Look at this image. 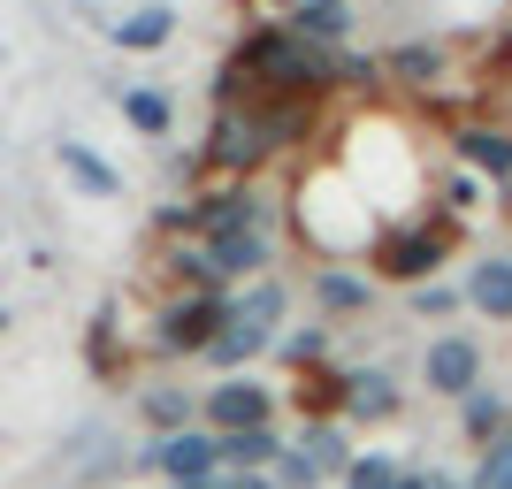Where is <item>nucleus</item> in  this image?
<instances>
[{"instance_id":"nucleus-1","label":"nucleus","mask_w":512,"mask_h":489,"mask_svg":"<svg viewBox=\"0 0 512 489\" xmlns=\"http://www.w3.org/2000/svg\"><path fill=\"white\" fill-rule=\"evenodd\" d=\"M237 69L260 77V85H276V92H314L344 69V54L337 46H306V39H291V31H253L245 54H237Z\"/></svg>"},{"instance_id":"nucleus-2","label":"nucleus","mask_w":512,"mask_h":489,"mask_svg":"<svg viewBox=\"0 0 512 489\" xmlns=\"http://www.w3.org/2000/svg\"><path fill=\"white\" fill-rule=\"evenodd\" d=\"M299 130V115H260V107H222V123H214V138H207V169H260L268 153L283 146Z\"/></svg>"},{"instance_id":"nucleus-3","label":"nucleus","mask_w":512,"mask_h":489,"mask_svg":"<svg viewBox=\"0 0 512 489\" xmlns=\"http://www.w3.org/2000/svg\"><path fill=\"white\" fill-rule=\"evenodd\" d=\"M276 321H283V291H276V283L237 291V298H230V321H222V337L207 344V360H214V367H245V360H260V352L276 344Z\"/></svg>"},{"instance_id":"nucleus-4","label":"nucleus","mask_w":512,"mask_h":489,"mask_svg":"<svg viewBox=\"0 0 512 489\" xmlns=\"http://www.w3.org/2000/svg\"><path fill=\"white\" fill-rule=\"evenodd\" d=\"M222 321H230V298L222 291H192L184 306L161 314V352H199V360H207V344L222 337Z\"/></svg>"},{"instance_id":"nucleus-5","label":"nucleus","mask_w":512,"mask_h":489,"mask_svg":"<svg viewBox=\"0 0 512 489\" xmlns=\"http://www.w3.org/2000/svg\"><path fill=\"white\" fill-rule=\"evenodd\" d=\"M451 222H428V230H398V237H383V245H375V268H383L390 283H421L428 268H436V260L451 253Z\"/></svg>"},{"instance_id":"nucleus-6","label":"nucleus","mask_w":512,"mask_h":489,"mask_svg":"<svg viewBox=\"0 0 512 489\" xmlns=\"http://www.w3.org/2000/svg\"><path fill=\"white\" fill-rule=\"evenodd\" d=\"M153 474H169V489H184V482H214V474H222V436H207V428L161 436V444H153Z\"/></svg>"},{"instance_id":"nucleus-7","label":"nucleus","mask_w":512,"mask_h":489,"mask_svg":"<svg viewBox=\"0 0 512 489\" xmlns=\"http://www.w3.org/2000/svg\"><path fill=\"white\" fill-rule=\"evenodd\" d=\"M421 375H428V390H444V398H474V390H482V344L436 337L421 352Z\"/></svg>"},{"instance_id":"nucleus-8","label":"nucleus","mask_w":512,"mask_h":489,"mask_svg":"<svg viewBox=\"0 0 512 489\" xmlns=\"http://www.w3.org/2000/svg\"><path fill=\"white\" fill-rule=\"evenodd\" d=\"M207 276L222 283V276H260L268 268V230L260 222H245V230H222V237H207Z\"/></svg>"},{"instance_id":"nucleus-9","label":"nucleus","mask_w":512,"mask_h":489,"mask_svg":"<svg viewBox=\"0 0 512 489\" xmlns=\"http://www.w3.org/2000/svg\"><path fill=\"white\" fill-rule=\"evenodd\" d=\"M199 413H207L222 436H245V428H268V413H276V405H268V390H260V383H222Z\"/></svg>"},{"instance_id":"nucleus-10","label":"nucleus","mask_w":512,"mask_h":489,"mask_svg":"<svg viewBox=\"0 0 512 489\" xmlns=\"http://www.w3.org/2000/svg\"><path fill=\"white\" fill-rule=\"evenodd\" d=\"M344 413H352V421H383V413H398V383H390L383 367L344 375Z\"/></svg>"},{"instance_id":"nucleus-11","label":"nucleus","mask_w":512,"mask_h":489,"mask_svg":"<svg viewBox=\"0 0 512 489\" xmlns=\"http://www.w3.org/2000/svg\"><path fill=\"white\" fill-rule=\"evenodd\" d=\"M467 306L490 321H512V260H482L467 276Z\"/></svg>"},{"instance_id":"nucleus-12","label":"nucleus","mask_w":512,"mask_h":489,"mask_svg":"<svg viewBox=\"0 0 512 489\" xmlns=\"http://www.w3.org/2000/svg\"><path fill=\"white\" fill-rule=\"evenodd\" d=\"M344 31H352L344 0H299V16H291V39H306V46H337Z\"/></svg>"},{"instance_id":"nucleus-13","label":"nucleus","mask_w":512,"mask_h":489,"mask_svg":"<svg viewBox=\"0 0 512 489\" xmlns=\"http://www.w3.org/2000/svg\"><path fill=\"white\" fill-rule=\"evenodd\" d=\"M62 169H69V184H77V192H92V199H115V192H123V176L107 169L92 146H77V138H62Z\"/></svg>"},{"instance_id":"nucleus-14","label":"nucleus","mask_w":512,"mask_h":489,"mask_svg":"<svg viewBox=\"0 0 512 489\" xmlns=\"http://www.w3.org/2000/svg\"><path fill=\"white\" fill-rule=\"evenodd\" d=\"M169 31H176V16H169V8H138V16H123V23H115V46H123V54H153V46L169 39Z\"/></svg>"},{"instance_id":"nucleus-15","label":"nucleus","mask_w":512,"mask_h":489,"mask_svg":"<svg viewBox=\"0 0 512 489\" xmlns=\"http://www.w3.org/2000/svg\"><path fill=\"white\" fill-rule=\"evenodd\" d=\"M459 161H474L482 176H512V138L505 130H459Z\"/></svg>"},{"instance_id":"nucleus-16","label":"nucleus","mask_w":512,"mask_h":489,"mask_svg":"<svg viewBox=\"0 0 512 489\" xmlns=\"http://www.w3.org/2000/svg\"><path fill=\"white\" fill-rule=\"evenodd\" d=\"M283 459V444L268 436V428H245V436H222V467H237V474H253V467H276Z\"/></svg>"},{"instance_id":"nucleus-17","label":"nucleus","mask_w":512,"mask_h":489,"mask_svg":"<svg viewBox=\"0 0 512 489\" xmlns=\"http://www.w3.org/2000/svg\"><path fill=\"white\" fill-rule=\"evenodd\" d=\"M314 291H321V306H329V314H360V306H367V283L352 276V268H321Z\"/></svg>"},{"instance_id":"nucleus-18","label":"nucleus","mask_w":512,"mask_h":489,"mask_svg":"<svg viewBox=\"0 0 512 489\" xmlns=\"http://www.w3.org/2000/svg\"><path fill=\"white\" fill-rule=\"evenodd\" d=\"M123 115H130V130H146V138H161V130H169V92H153V85L123 92Z\"/></svg>"},{"instance_id":"nucleus-19","label":"nucleus","mask_w":512,"mask_h":489,"mask_svg":"<svg viewBox=\"0 0 512 489\" xmlns=\"http://www.w3.org/2000/svg\"><path fill=\"white\" fill-rule=\"evenodd\" d=\"M459 421H467V436H482V444H497V436H505V398H497V390H474Z\"/></svg>"},{"instance_id":"nucleus-20","label":"nucleus","mask_w":512,"mask_h":489,"mask_svg":"<svg viewBox=\"0 0 512 489\" xmlns=\"http://www.w3.org/2000/svg\"><path fill=\"white\" fill-rule=\"evenodd\" d=\"M192 413H199V405L176 398V390H153V398H146V421L161 428V436H184V428H192Z\"/></svg>"},{"instance_id":"nucleus-21","label":"nucleus","mask_w":512,"mask_h":489,"mask_svg":"<svg viewBox=\"0 0 512 489\" xmlns=\"http://www.w3.org/2000/svg\"><path fill=\"white\" fill-rule=\"evenodd\" d=\"M299 451H306V459H314V467L321 474H329V467H352V459H344V436H337V428H306V436H299Z\"/></svg>"},{"instance_id":"nucleus-22","label":"nucleus","mask_w":512,"mask_h":489,"mask_svg":"<svg viewBox=\"0 0 512 489\" xmlns=\"http://www.w3.org/2000/svg\"><path fill=\"white\" fill-rule=\"evenodd\" d=\"M474 489H512V428L490 444V459H482V474H474Z\"/></svg>"},{"instance_id":"nucleus-23","label":"nucleus","mask_w":512,"mask_h":489,"mask_svg":"<svg viewBox=\"0 0 512 489\" xmlns=\"http://www.w3.org/2000/svg\"><path fill=\"white\" fill-rule=\"evenodd\" d=\"M314 482H321V467H314V459H306L299 444H291V451H283V459H276V489H314Z\"/></svg>"},{"instance_id":"nucleus-24","label":"nucleus","mask_w":512,"mask_h":489,"mask_svg":"<svg viewBox=\"0 0 512 489\" xmlns=\"http://www.w3.org/2000/svg\"><path fill=\"white\" fill-rule=\"evenodd\" d=\"M321 352H329V337H321V329H299V337L283 344V360H299V367H314Z\"/></svg>"},{"instance_id":"nucleus-25","label":"nucleus","mask_w":512,"mask_h":489,"mask_svg":"<svg viewBox=\"0 0 512 489\" xmlns=\"http://www.w3.org/2000/svg\"><path fill=\"white\" fill-rule=\"evenodd\" d=\"M398 69H406V77H436V46H413V54H398Z\"/></svg>"},{"instance_id":"nucleus-26","label":"nucleus","mask_w":512,"mask_h":489,"mask_svg":"<svg viewBox=\"0 0 512 489\" xmlns=\"http://www.w3.org/2000/svg\"><path fill=\"white\" fill-rule=\"evenodd\" d=\"M459 298H467V291H413V306H421V314H451Z\"/></svg>"},{"instance_id":"nucleus-27","label":"nucleus","mask_w":512,"mask_h":489,"mask_svg":"<svg viewBox=\"0 0 512 489\" xmlns=\"http://www.w3.org/2000/svg\"><path fill=\"white\" fill-rule=\"evenodd\" d=\"M222 489H276L268 474H222Z\"/></svg>"},{"instance_id":"nucleus-28","label":"nucleus","mask_w":512,"mask_h":489,"mask_svg":"<svg viewBox=\"0 0 512 489\" xmlns=\"http://www.w3.org/2000/svg\"><path fill=\"white\" fill-rule=\"evenodd\" d=\"M436 489H451V482H436Z\"/></svg>"}]
</instances>
